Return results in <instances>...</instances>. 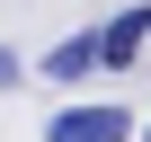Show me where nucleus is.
I'll use <instances>...</instances> for the list:
<instances>
[{"instance_id": "1", "label": "nucleus", "mask_w": 151, "mask_h": 142, "mask_svg": "<svg viewBox=\"0 0 151 142\" xmlns=\"http://www.w3.org/2000/svg\"><path fill=\"white\" fill-rule=\"evenodd\" d=\"M45 142H133V115L124 107H62L45 124Z\"/></svg>"}, {"instance_id": "2", "label": "nucleus", "mask_w": 151, "mask_h": 142, "mask_svg": "<svg viewBox=\"0 0 151 142\" xmlns=\"http://www.w3.org/2000/svg\"><path fill=\"white\" fill-rule=\"evenodd\" d=\"M98 44H107V62H133V53L151 44V0H133V9H116V18L98 27Z\"/></svg>"}, {"instance_id": "3", "label": "nucleus", "mask_w": 151, "mask_h": 142, "mask_svg": "<svg viewBox=\"0 0 151 142\" xmlns=\"http://www.w3.org/2000/svg\"><path fill=\"white\" fill-rule=\"evenodd\" d=\"M45 71H53V80H89V71H107V44H98V36H62V44L45 53Z\"/></svg>"}, {"instance_id": "4", "label": "nucleus", "mask_w": 151, "mask_h": 142, "mask_svg": "<svg viewBox=\"0 0 151 142\" xmlns=\"http://www.w3.org/2000/svg\"><path fill=\"white\" fill-rule=\"evenodd\" d=\"M0 89H18V53L9 44H0Z\"/></svg>"}, {"instance_id": "5", "label": "nucleus", "mask_w": 151, "mask_h": 142, "mask_svg": "<svg viewBox=\"0 0 151 142\" xmlns=\"http://www.w3.org/2000/svg\"><path fill=\"white\" fill-rule=\"evenodd\" d=\"M142 142H151V133H142Z\"/></svg>"}]
</instances>
